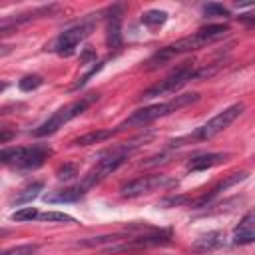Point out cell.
<instances>
[{
  "label": "cell",
  "mask_w": 255,
  "mask_h": 255,
  "mask_svg": "<svg viewBox=\"0 0 255 255\" xmlns=\"http://www.w3.org/2000/svg\"><path fill=\"white\" fill-rule=\"evenodd\" d=\"M24 151H26V147H6V149H2L0 159H2L4 163L18 165L20 159H22V155H24Z\"/></svg>",
  "instance_id": "18"
},
{
  "label": "cell",
  "mask_w": 255,
  "mask_h": 255,
  "mask_svg": "<svg viewBox=\"0 0 255 255\" xmlns=\"http://www.w3.org/2000/svg\"><path fill=\"white\" fill-rule=\"evenodd\" d=\"M106 42L110 50H120L122 42H124V34H122V18L120 14H112L106 22Z\"/></svg>",
  "instance_id": "8"
},
{
  "label": "cell",
  "mask_w": 255,
  "mask_h": 255,
  "mask_svg": "<svg viewBox=\"0 0 255 255\" xmlns=\"http://www.w3.org/2000/svg\"><path fill=\"white\" fill-rule=\"evenodd\" d=\"M56 175H58V179H62V181H70V179H74V177L78 175V165H76V163H64V165L58 167Z\"/></svg>",
  "instance_id": "25"
},
{
  "label": "cell",
  "mask_w": 255,
  "mask_h": 255,
  "mask_svg": "<svg viewBox=\"0 0 255 255\" xmlns=\"http://www.w3.org/2000/svg\"><path fill=\"white\" fill-rule=\"evenodd\" d=\"M38 211H36V207H20V209H16L10 217H12V221H32V219H38Z\"/></svg>",
  "instance_id": "22"
},
{
  "label": "cell",
  "mask_w": 255,
  "mask_h": 255,
  "mask_svg": "<svg viewBox=\"0 0 255 255\" xmlns=\"http://www.w3.org/2000/svg\"><path fill=\"white\" fill-rule=\"evenodd\" d=\"M243 110H245V106H243L241 102H239V104H233V106H229V108H225L223 112H219L217 116H213L209 122H205L201 128H197V129L193 131V139L205 141V139L215 137V135L221 133L225 128H229V126L241 116Z\"/></svg>",
  "instance_id": "3"
},
{
  "label": "cell",
  "mask_w": 255,
  "mask_h": 255,
  "mask_svg": "<svg viewBox=\"0 0 255 255\" xmlns=\"http://www.w3.org/2000/svg\"><path fill=\"white\" fill-rule=\"evenodd\" d=\"M40 221H48V223H54V221H60V223H74V217L68 215V213H62V211H46V213H40L38 215Z\"/></svg>",
  "instance_id": "20"
},
{
  "label": "cell",
  "mask_w": 255,
  "mask_h": 255,
  "mask_svg": "<svg viewBox=\"0 0 255 255\" xmlns=\"http://www.w3.org/2000/svg\"><path fill=\"white\" fill-rule=\"evenodd\" d=\"M92 30H94V24H92V22H82V24H78V26H72V28L64 30V32L56 38L52 50H54L58 56H72V54L76 52V48L80 46V42H82L84 38H88Z\"/></svg>",
  "instance_id": "5"
},
{
  "label": "cell",
  "mask_w": 255,
  "mask_h": 255,
  "mask_svg": "<svg viewBox=\"0 0 255 255\" xmlns=\"http://www.w3.org/2000/svg\"><path fill=\"white\" fill-rule=\"evenodd\" d=\"M191 78H195V72H193V68L189 66V62H185V66L177 68L171 76H167L165 80H159L155 86L147 88V90L141 94V100H151V98H155V96H163V94L175 92V90H179L181 86H185Z\"/></svg>",
  "instance_id": "4"
},
{
  "label": "cell",
  "mask_w": 255,
  "mask_h": 255,
  "mask_svg": "<svg viewBox=\"0 0 255 255\" xmlns=\"http://www.w3.org/2000/svg\"><path fill=\"white\" fill-rule=\"evenodd\" d=\"M245 177H247V173H245V171H239V173H231L229 177H225L223 181H219V183H217V185H215V187H213L209 193H205L203 197H199V199H197L193 205H195V207H205V205H207V203H209L213 197H217L221 191H225V189H229L231 185H235V183L243 181Z\"/></svg>",
  "instance_id": "7"
},
{
  "label": "cell",
  "mask_w": 255,
  "mask_h": 255,
  "mask_svg": "<svg viewBox=\"0 0 255 255\" xmlns=\"http://www.w3.org/2000/svg\"><path fill=\"white\" fill-rule=\"evenodd\" d=\"M255 241V229H237L233 235L235 245H249Z\"/></svg>",
  "instance_id": "23"
},
{
  "label": "cell",
  "mask_w": 255,
  "mask_h": 255,
  "mask_svg": "<svg viewBox=\"0 0 255 255\" xmlns=\"http://www.w3.org/2000/svg\"><path fill=\"white\" fill-rule=\"evenodd\" d=\"M173 183L171 179H167L165 175H141L137 179H131L128 183L122 185V195L124 197H137V195H143V193H149L157 187H165Z\"/></svg>",
  "instance_id": "6"
},
{
  "label": "cell",
  "mask_w": 255,
  "mask_h": 255,
  "mask_svg": "<svg viewBox=\"0 0 255 255\" xmlns=\"http://www.w3.org/2000/svg\"><path fill=\"white\" fill-rule=\"evenodd\" d=\"M98 94H88V96H84V98H80V100H76V102H72L70 106H66V108H60L50 120H46L38 129H34V135H38V137H42V135H52L54 131H58L64 124H68L70 120H74L76 116H80V114H84L94 102H98Z\"/></svg>",
  "instance_id": "2"
},
{
  "label": "cell",
  "mask_w": 255,
  "mask_h": 255,
  "mask_svg": "<svg viewBox=\"0 0 255 255\" xmlns=\"http://www.w3.org/2000/svg\"><path fill=\"white\" fill-rule=\"evenodd\" d=\"M199 100V94H183V96H175L173 100H169V102H163V104H153V106H145V108H141V110H135L128 120H124L120 126H118V129H126V128H133V126H145V124H149V122H153V120H157V118H161V116H167V114H171V112H177V110H181V108H185V106H189V104H193V102H197Z\"/></svg>",
  "instance_id": "1"
},
{
  "label": "cell",
  "mask_w": 255,
  "mask_h": 255,
  "mask_svg": "<svg viewBox=\"0 0 255 255\" xmlns=\"http://www.w3.org/2000/svg\"><path fill=\"white\" fill-rule=\"evenodd\" d=\"M36 249H38V245L26 243V245H16V247H10V249H4L0 255H34Z\"/></svg>",
  "instance_id": "24"
},
{
  "label": "cell",
  "mask_w": 255,
  "mask_h": 255,
  "mask_svg": "<svg viewBox=\"0 0 255 255\" xmlns=\"http://www.w3.org/2000/svg\"><path fill=\"white\" fill-rule=\"evenodd\" d=\"M227 159V153H205V155H197V157H191L189 163H187V169L189 171H201V169H209L213 165H219Z\"/></svg>",
  "instance_id": "9"
},
{
  "label": "cell",
  "mask_w": 255,
  "mask_h": 255,
  "mask_svg": "<svg viewBox=\"0 0 255 255\" xmlns=\"http://www.w3.org/2000/svg\"><path fill=\"white\" fill-rule=\"evenodd\" d=\"M122 235H100V237H90V239H82L78 241L76 245L80 247H100V245H110V243H116L120 241Z\"/></svg>",
  "instance_id": "17"
},
{
  "label": "cell",
  "mask_w": 255,
  "mask_h": 255,
  "mask_svg": "<svg viewBox=\"0 0 255 255\" xmlns=\"http://www.w3.org/2000/svg\"><path fill=\"white\" fill-rule=\"evenodd\" d=\"M112 135H114V129H94V131H88V133L76 137L72 143L74 145H92V143H102Z\"/></svg>",
  "instance_id": "12"
},
{
  "label": "cell",
  "mask_w": 255,
  "mask_h": 255,
  "mask_svg": "<svg viewBox=\"0 0 255 255\" xmlns=\"http://www.w3.org/2000/svg\"><path fill=\"white\" fill-rule=\"evenodd\" d=\"M197 32L207 40V44H211V42L221 40V38L229 32V26H227V24H209V26H205V28H199Z\"/></svg>",
  "instance_id": "14"
},
{
  "label": "cell",
  "mask_w": 255,
  "mask_h": 255,
  "mask_svg": "<svg viewBox=\"0 0 255 255\" xmlns=\"http://www.w3.org/2000/svg\"><path fill=\"white\" fill-rule=\"evenodd\" d=\"M44 189V183L42 181H34L32 185H28V187H24L16 197H14V203L16 205H22V203H30L32 199H36L38 195H40V191Z\"/></svg>",
  "instance_id": "15"
},
{
  "label": "cell",
  "mask_w": 255,
  "mask_h": 255,
  "mask_svg": "<svg viewBox=\"0 0 255 255\" xmlns=\"http://www.w3.org/2000/svg\"><path fill=\"white\" fill-rule=\"evenodd\" d=\"M237 20L245 26H255V10H249V12H243L237 16Z\"/></svg>",
  "instance_id": "27"
},
{
  "label": "cell",
  "mask_w": 255,
  "mask_h": 255,
  "mask_svg": "<svg viewBox=\"0 0 255 255\" xmlns=\"http://www.w3.org/2000/svg\"><path fill=\"white\" fill-rule=\"evenodd\" d=\"M223 233L221 231H209V233H205V235H201V237H197L193 243H191V249L193 251H213V249H217V247H221L223 245Z\"/></svg>",
  "instance_id": "10"
},
{
  "label": "cell",
  "mask_w": 255,
  "mask_h": 255,
  "mask_svg": "<svg viewBox=\"0 0 255 255\" xmlns=\"http://www.w3.org/2000/svg\"><path fill=\"white\" fill-rule=\"evenodd\" d=\"M84 193H86V191H84L80 185H76V187H70V189H64V191H58V193H54V195H46L44 199L50 201V203H54V201H76V199H80Z\"/></svg>",
  "instance_id": "16"
},
{
  "label": "cell",
  "mask_w": 255,
  "mask_h": 255,
  "mask_svg": "<svg viewBox=\"0 0 255 255\" xmlns=\"http://www.w3.org/2000/svg\"><path fill=\"white\" fill-rule=\"evenodd\" d=\"M42 84H44L42 76H38V74H28V76H24V78L18 82V88H20L22 92H32V90L40 88Z\"/></svg>",
  "instance_id": "19"
},
{
  "label": "cell",
  "mask_w": 255,
  "mask_h": 255,
  "mask_svg": "<svg viewBox=\"0 0 255 255\" xmlns=\"http://www.w3.org/2000/svg\"><path fill=\"white\" fill-rule=\"evenodd\" d=\"M10 137H12V131H2V135H0V143H6Z\"/></svg>",
  "instance_id": "30"
},
{
  "label": "cell",
  "mask_w": 255,
  "mask_h": 255,
  "mask_svg": "<svg viewBox=\"0 0 255 255\" xmlns=\"http://www.w3.org/2000/svg\"><path fill=\"white\" fill-rule=\"evenodd\" d=\"M185 201H189L187 195H177V197H167V199H163L161 205H181V203H185Z\"/></svg>",
  "instance_id": "28"
},
{
  "label": "cell",
  "mask_w": 255,
  "mask_h": 255,
  "mask_svg": "<svg viewBox=\"0 0 255 255\" xmlns=\"http://www.w3.org/2000/svg\"><path fill=\"white\" fill-rule=\"evenodd\" d=\"M48 149L46 147H26L18 167H24V169H34V167H40L44 163V159L48 157Z\"/></svg>",
  "instance_id": "11"
},
{
  "label": "cell",
  "mask_w": 255,
  "mask_h": 255,
  "mask_svg": "<svg viewBox=\"0 0 255 255\" xmlns=\"http://www.w3.org/2000/svg\"><path fill=\"white\" fill-rule=\"evenodd\" d=\"M203 14L211 16V18H225V16H229V10L223 4L209 2V4H203Z\"/></svg>",
  "instance_id": "21"
},
{
  "label": "cell",
  "mask_w": 255,
  "mask_h": 255,
  "mask_svg": "<svg viewBox=\"0 0 255 255\" xmlns=\"http://www.w3.org/2000/svg\"><path fill=\"white\" fill-rule=\"evenodd\" d=\"M167 22V12L165 10H147L141 14V24L147 26L149 30H157Z\"/></svg>",
  "instance_id": "13"
},
{
  "label": "cell",
  "mask_w": 255,
  "mask_h": 255,
  "mask_svg": "<svg viewBox=\"0 0 255 255\" xmlns=\"http://www.w3.org/2000/svg\"><path fill=\"white\" fill-rule=\"evenodd\" d=\"M90 58H96V54H94V52H92L90 48H86V50H84V56H82V62L86 64V62H88Z\"/></svg>",
  "instance_id": "29"
},
{
  "label": "cell",
  "mask_w": 255,
  "mask_h": 255,
  "mask_svg": "<svg viewBox=\"0 0 255 255\" xmlns=\"http://www.w3.org/2000/svg\"><path fill=\"white\" fill-rule=\"evenodd\" d=\"M237 229H255V207H253V209H249V211L241 217V221H239Z\"/></svg>",
  "instance_id": "26"
}]
</instances>
